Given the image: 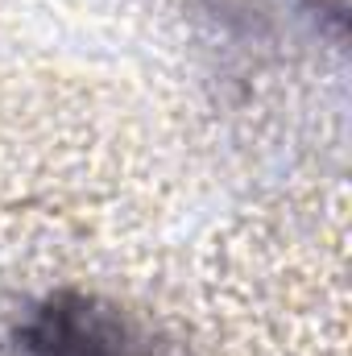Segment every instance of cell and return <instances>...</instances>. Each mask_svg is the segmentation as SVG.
Returning <instances> with one entry per match:
<instances>
[{"label": "cell", "mask_w": 352, "mask_h": 356, "mask_svg": "<svg viewBox=\"0 0 352 356\" xmlns=\"http://www.w3.org/2000/svg\"><path fill=\"white\" fill-rule=\"evenodd\" d=\"M13 356H154V344L104 298L50 294L17 323Z\"/></svg>", "instance_id": "6da1fadb"}]
</instances>
